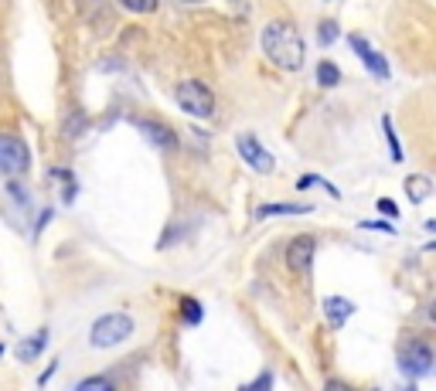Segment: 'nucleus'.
Listing matches in <instances>:
<instances>
[{
  "instance_id": "4468645a",
  "label": "nucleus",
  "mask_w": 436,
  "mask_h": 391,
  "mask_svg": "<svg viewBox=\"0 0 436 391\" xmlns=\"http://www.w3.org/2000/svg\"><path fill=\"white\" fill-rule=\"evenodd\" d=\"M307 188H324L331 198H341V191L334 188L331 181H324V177H317V173H307V177H300L296 181V191H307Z\"/></svg>"
},
{
  "instance_id": "a878e982",
  "label": "nucleus",
  "mask_w": 436,
  "mask_h": 391,
  "mask_svg": "<svg viewBox=\"0 0 436 391\" xmlns=\"http://www.w3.org/2000/svg\"><path fill=\"white\" fill-rule=\"evenodd\" d=\"M4 350H7V347H4V344H0V358H4Z\"/></svg>"
},
{
  "instance_id": "f3484780",
  "label": "nucleus",
  "mask_w": 436,
  "mask_h": 391,
  "mask_svg": "<svg viewBox=\"0 0 436 391\" xmlns=\"http://www.w3.org/2000/svg\"><path fill=\"white\" fill-rule=\"evenodd\" d=\"M116 4H120L123 11H130V14H154L160 0H116Z\"/></svg>"
},
{
  "instance_id": "7ed1b4c3",
  "label": "nucleus",
  "mask_w": 436,
  "mask_h": 391,
  "mask_svg": "<svg viewBox=\"0 0 436 391\" xmlns=\"http://www.w3.org/2000/svg\"><path fill=\"white\" fill-rule=\"evenodd\" d=\"M177 106L187 112V116H194V119H208L212 112H215V92L198 82V78H191V82H181V89H177Z\"/></svg>"
},
{
  "instance_id": "b1692460",
  "label": "nucleus",
  "mask_w": 436,
  "mask_h": 391,
  "mask_svg": "<svg viewBox=\"0 0 436 391\" xmlns=\"http://www.w3.org/2000/svg\"><path fill=\"white\" fill-rule=\"evenodd\" d=\"M7 191H11V194H14V198H17V204H28V201H31V198H28L24 191L17 188V184H7Z\"/></svg>"
},
{
  "instance_id": "aec40b11",
  "label": "nucleus",
  "mask_w": 436,
  "mask_h": 391,
  "mask_svg": "<svg viewBox=\"0 0 436 391\" xmlns=\"http://www.w3.org/2000/svg\"><path fill=\"white\" fill-rule=\"evenodd\" d=\"M181 310H185V323H191V327H198V323H202V303H198V299H185V303H181Z\"/></svg>"
},
{
  "instance_id": "6e6552de",
  "label": "nucleus",
  "mask_w": 436,
  "mask_h": 391,
  "mask_svg": "<svg viewBox=\"0 0 436 391\" xmlns=\"http://www.w3.org/2000/svg\"><path fill=\"white\" fill-rule=\"evenodd\" d=\"M137 123V129H140L143 136H147V143L150 146H157V150H167V154H174L181 143H177V133H174L171 126L157 123V119H133Z\"/></svg>"
},
{
  "instance_id": "412c9836",
  "label": "nucleus",
  "mask_w": 436,
  "mask_h": 391,
  "mask_svg": "<svg viewBox=\"0 0 436 391\" xmlns=\"http://www.w3.org/2000/svg\"><path fill=\"white\" fill-rule=\"evenodd\" d=\"M358 228H365V232H385V235H395L399 228L392 225V218H378V221H358Z\"/></svg>"
},
{
  "instance_id": "1a4fd4ad",
  "label": "nucleus",
  "mask_w": 436,
  "mask_h": 391,
  "mask_svg": "<svg viewBox=\"0 0 436 391\" xmlns=\"http://www.w3.org/2000/svg\"><path fill=\"white\" fill-rule=\"evenodd\" d=\"M313 252H317L313 235H296L294 242L286 245V266L294 269V272H307L313 262Z\"/></svg>"
},
{
  "instance_id": "ddd939ff",
  "label": "nucleus",
  "mask_w": 436,
  "mask_h": 391,
  "mask_svg": "<svg viewBox=\"0 0 436 391\" xmlns=\"http://www.w3.org/2000/svg\"><path fill=\"white\" fill-rule=\"evenodd\" d=\"M45 344H48V330H38L31 341H21V344H17V358H21V360H34L41 350H45Z\"/></svg>"
},
{
  "instance_id": "20e7f679",
  "label": "nucleus",
  "mask_w": 436,
  "mask_h": 391,
  "mask_svg": "<svg viewBox=\"0 0 436 391\" xmlns=\"http://www.w3.org/2000/svg\"><path fill=\"white\" fill-rule=\"evenodd\" d=\"M0 171L11 177H24L31 171V150L14 133H0Z\"/></svg>"
},
{
  "instance_id": "6ab92c4d",
  "label": "nucleus",
  "mask_w": 436,
  "mask_h": 391,
  "mask_svg": "<svg viewBox=\"0 0 436 391\" xmlns=\"http://www.w3.org/2000/svg\"><path fill=\"white\" fill-rule=\"evenodd\" d=\"M382 129H385V140H389V150H392V160L399 164L403 160V146H399V136H395V129H392L389 116H382Z\"/></svg>"
},
{
  "instance_id": "dca6fc26",
  "label": "nucleus",
  "mask_w": 436,
  "mask_h": 391,
  "mask_svg": "<svg viewBox=\"0 0 436 391\" xmlns=\"http://www.w3.org/2000/svg\"><path fill=\"white\" fill-rule=\"evenodd\" d=\"M338 34H341V28H338V21H334V17H327V21L317 24V41H321V45H334V41H338Z\"/></svg>"
},
{
  "instance_id": "f8f14e48",
  "label": "nucleus",
  "mask_w": 436,
  "mask_h": 391,
  "mask_svg": "<svg viewBox=\"0 0 436 391\" xmlns=\"http://www.w3.org/2000/svg\"><path fill=\"white\" fill-rule=\"evenodd\" d=\"M311 204H259L256 208V218H276V215H311Z\"/></svg>"
},
{
  "instance_id": "a211bd4d",
  "label": "nucleus",
  "mask_w": 436,
  "mask_h": 391,
  "mask_svg": "<svg viewBox=\"0 0 436 391\" xmlns=\"http://www.w3.org/2000/svg\"><path fill=\"white\" fill-rule=\"evenodd\" d=\"M76 391H113V381L109 377H82V381H76Z\"/></svg>"
},
{
  "instance_id": "f257e3e1",
  "label": "nucleus",
  "mask_w": 436,
  "mask_h": 391,
  "mask_svg": "<svg viewBox=\"0 0 436 391\" xmlns=\"http://www.w3.org/2000/svg\"><path fill=\"white\" fill-rule=\"evenodd\" d=\"M263 55L273 65H280L283 72H296L303 65V55H307V45L290 21H269L263 28Z\"/></svg>"
},
{
  "instance_id": "39448f33",
  "label": "nucleus",
  "mask_w": 436,
  "mask_h": 391,
  "mask_svg": "<svg viewBox=\"0 0 436 391\" xmlns=\"http://www.w3.org/2000/svg\"><path fill=\"white\" fill-rule=\"evenodd\" d=\"M235 146H239V156H242V160H246L256 173H273V171H276V160H273V154H269V150H266V146L256 140L252 133H239V136H235Z\"/></svg>"
},
{
  "instance_id": "9b49d317",
  "label": "nucleus",
  "mask_w": 436,
  "mask_h": 391,
  "mask_svg": "<svg viewBox=\"0 0 436 391\" xmlns=\"http://www.w3.org/2000/svg\"><path fill=\"white\" fill-rule=\"evenodd\" d=\"M405 194H409V201L412 204L430 201V194H433V181H430V177H422V173H409V177H405Z\"/></svg>"
},
{
  "instance_id": "0eeeda50",
  "label": "nucleus",
  "mask_w": 436,
  "mask_h": 391,
  "mask_svg": "<svg viewBox=\"0 0 436 391\" xmlns=\"http://www.w3.org/2000/svg\"><path fill=\"white\" fill-rule=\"evenodd\" d=\"M348 48L358 55L361 65H365L375 78H389V62H385V58H382V55H378V51H375V48L361 38V34H348Z\"/></svg>"
},
{
  "instance_id": "2eb2a0df",
  "label": "nucleus",
  "mask_w": 436,
  "mask_h": 391,
  "mask_svg": "<svg viewBox=\"0 0 436 391\" xmlns=\"http://www.w3.org/2000/svg\"><path fill=\"white\" fill-rule=\"evenodd\" d=\"M317 82H321L324 89H334V85L341 82V72H338V65H334V62H321V65H317Z\"/></svg>"
},
{
  "instance_id": "f03ea898",
  "label": "nucleus",
  "mask_w": 436,
  "mask_h": 391,
  "mask_svg": "<svg viewBox=\"0 0 436 391\" xmlns=\"http://www.w3.org/2000/svg\"><path fill=\"white\" fill-rule=\"evenodd\" d=\"M130 337H133V320H130L126 313H106V316H99L93 323V333H89L93 347H99V350L120 347L123 341H130Z\"/></svg>"
},
{
  "instance_id": "5701e85b",
  "label": "nucleus",
  "mask_w": 436,
  "mask_h": 391,
  "mask_svg": "<svg viewBox=\"0 0 436 391\" xmlns=\"http://www.w3.org/2000/svg\"><path fill=\"white\" fill-rule=\"evenodd\" d=\"M256 388H273V371H263L256 381H249V385H246V391H256Z\"/></svg>"
},
{
  "instance_id": "393cba45",
  "label": "nucleus",
  "mask_w": 436,
  "mask_h": 391,
  "mask_svg": "<svg viewBox=\"0 0 436 391\" xmlns=\"http://www.w3.org/2000/svg\"><path fill=\"white\" fill-rule=\"evenodd\" d=\"M181 4H204V0H181Z\"/></svg>"
},
{
  "instance_id": "4be33fe9",
  "label": "nucleus",
  "mask_w": 436,
  "mask_h": 391,
  "mask_svg": "<svg viewBox=\"0 0 436 391\" xmlns=\"http://www.w3.org/2000/svg\"><path fill=\"white\" fill-rule=\"evenodd\" d=\"M375 204H378V215H385V218H392V221L399 218V208H395V204H392L389 198H378Z\"/></svg>"
},
{
  "instance_id": "423d86ee",
  "label": "nucleus",
  "mask_w": 436,
  "mask_h": 391,
  "mask_svg": "<svg viewBox=\"0 0 436 391\" xmlns=\"http://www.w3.org/2000/svg\"><path fill=\"white\" fill-rule=\"evenodd\" d=\"M399 368L412 377H426L433 371V350H430V344H422V341L409 344V350L399 358Z\"/></svg>"
},
{
  "instance_id": "9d476101",
  "label": "nucleus",
  "mask_w": 436,
  "mask_h": 391,
  "mask_svg": "<svg viewBox=\"0 0 436 391\" xmlns=\"http://www.w3.org/2000/svg\"><path fill=\"white\" fill-rule=\"evenodd\" d=\"M324 316H327V323L338 330L355 316V303H351V299H344V296H327L324 299Z\"/></svg>"
}]
</instances>
